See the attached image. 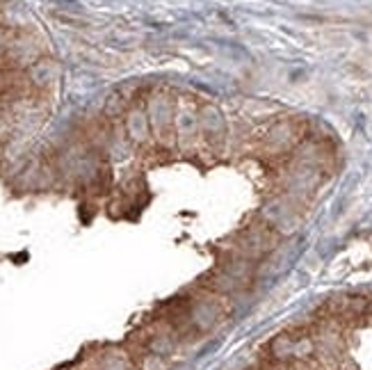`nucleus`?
I'll list each match as a JSON object with an SVG mask.
<instances>
[{
	"label": "nucleus",
	"instance_id": "nucleus-1",
	"mask_svg": "<svg viewBox=\"0 0 372 370\" xmlns=\"http://www.w3.org/2000/svg\"><path fill=\"white\" fill-rule=\"evenodd\" d=\"M276 229L267 222H256L249 229L240 233L237 238V254L244 259H258L267 252H272V247L276 245Z\"/></svg>",
	"mask_w": 372,
	"mask_h": 370
},
{
	"label": "nucleus",
	"instance_id": "nucleus-2",
	"mask_svg": "<svg viewBox=\"0 0 372 370\" xmlns=\"http://www.w3.org/2000/svg\"><path fill=\"white\" fill-rule=\"evenodd\" d=\"M293 349H295V332H283L278 334L274 341L270 343V357L272 361L278 364H291L293 361Z\"/></svg>",
	"mask_w": 372,
	"mask_h": 370
},
{
	"label": "nucleus",
	"instance_id": "nucleus-3",
	"mask_svg": "<svg viewBox=\"0 0 372 370\" xmlns=\"http://www.w3.org/2000/svg\"><path fill=\"white\" fill-rule=\"evenodd\" d=\"M142 370H167V364H164V357L156 354V352H149L142 357V364H140Z\"/></svg>",
	"mask_w": 372,
	"mask_h": 370
}]
</instances>
